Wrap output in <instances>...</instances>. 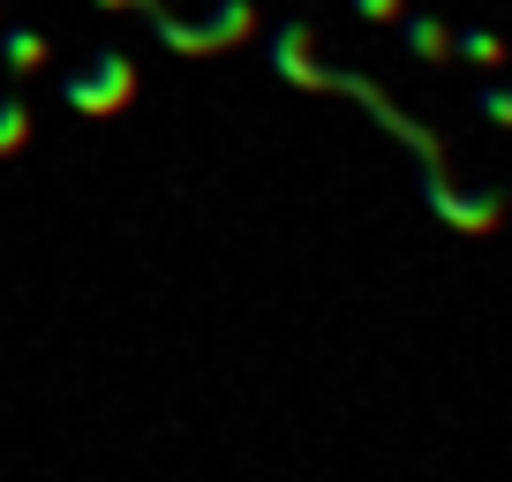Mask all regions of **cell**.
Returning <instances> with one entry per match:
<instances>
[{
  "label": "cell",
  "mask_w": 512,
  "mask_h": 482,
  "mask_svg": "<svg viewBox=\"0 0 512 482\" xmlns=\"http://www.w3.org/2000/svg\"><path fill=\"white\" fill-rule=\"evenodd\" d=\"M430 211L445 226H460V234H490L497 226V196H482V189H460V181H445V174H430Z\"/></svg>",
  "instance_id": "1"
},
{
  "label": "cell",
  "mask_w": 512,
  "mask_h": 482,
  "mask_svg": "<svg viewBox=\"0 0 512 482\" xmlns=\"http://www.w3.org/2000/svg\"><path fill=\"white\" fill-rule=\"evenodd\" d=\"M407 46H415L422 61H445V53H452V31H445V23H430V16H407Z\"/></svg>",
  "instance_id": "2"
},
{
  "label": "cell",
  "mask_w": 512,
  "mask_h": 482,
  "mask_svg": "<svg viewBox=\"0 0 512 482\" xmlns=\"http://www.w3.org/2000/svg\"><path fill=\"white\" fill-rule=\"evenodd\" d=\"M452 53L475 61V68H497V61H505V38H497V31H460V38H452Z\"/></svg>",
  "instance_id": "3"
},
{
  "label": "cell",
  "mask_w": 512,
  "mask_h": 482,
  "mask_svg": "<svg viewBox=\"0 0 512 482\" xmlns=\"http://www.w3.org/2000/svg\"><path fill=\"white\" fill-rule=\"evenodd\" d=\"M475 106L490 113L497 129H512V83H482V91H475Z\"/></svg>",
  "instance_id": "4"
},
{
  "label": "cell",
  "mask_w": 512,
  "mask_h": 482,
  "mask_svg": "<svg viewBox=\"0 0 512 482\" xmlns=\"http://www.w3.org/2000/svg\"><path fill=\"white\" fill-rule=\"evenodd\" d=\"M392 8H400V0H362V16H392Z\"/></svg>",
  "instance_id": "5"
}]
</instances>
